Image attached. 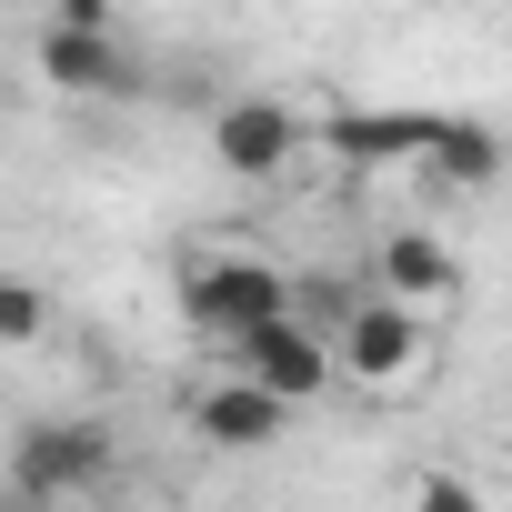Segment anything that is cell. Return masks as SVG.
<instances>
[{
	"instance_id": "obj_13",
	"label": "cell",
	"mask_w": 512,
	"mask_h": 512,
	"mask_svg": "<svg viewBox=\"0 0 512 512\" xmlns=\"http://www.w3.org/2000/svg\"><path fill=\"white\" fill-rule=\"evenodd\" d=\"M412 512H482V492H472L462 472H422V482H412Z\"/></svg>"
},
{
	"instance_id": "obj_1",
	"label": "cell",
	"mask_w": 512,
	"mask_h": 512,
	"mask_svg": "<svg viewBox=\"0 0 512 512\" xmlns=\"http://www.w3.org/2000/svg\"><path fill=\"white\" fill-rule=\"evenodd\" d=\"M111 462H121V442H111V422H91V412H41V422L11 432V492L41 502V512L101 492Z\"/></svg>"
},
{
	"instance_id": "obj_15",
	"label": "cell",
	"mask_w": 512,
	"mask_h": 512,
	"mask_svg": "<svg viewBox=\"0 0 512 512\" xmlns=\"http://www.w3.org/2000/svg\"><path fill=\"white\" fill-rule=\"evenodd\" d=\"M0 512H41V502H21V492H11V502H0Z\"/></svg>"
},
{
	"instance_id": "obj_11",
	"label": "cell",
	"mask_w": 512,
	"mask_h": 512,
	"mask_svg": "<svg viewBox=\"0 0 512 512\" xmlns=\"http://www.w3.org/2000/svg\"><path fill=\"white\" fill-rule=\"evenodd\" d=\"M362 292H372V282H342V272H302V282H292V312H302V322L332 342V332H342V312H352Z\"/></svg>"
},
{
	"instance_id": "obj_3",
	"label": "cell",
	"mask_w": 512,
	"mask_h": 512,
	"mask_svg": "<svg viewBox=\"0 0 512 512\" xmlns=\"http://www.w3.org/2000/svg\"><path fill=\"white\" fill-rule=\"evenodd\" d=\"M422 362H432V332H422V312L392 302V292H362V302L342 312V332H332V372H352V382H372V392H402Z\"/></svg>"
},
{
	"instance_id": "obj_12",
	"label": "cell",
	"mask_w": 512,
	"mask_h": 512,
	"mask_svg": "<svg viewBox=\"0 0 512 512\" xmlns=\"http://www.w3.org/2000/svg\"><path fill=\"white\" fill-rule=\"evenodd\" d=\"M41 332H51V292L21 282V272H0V342L21 352V342H41Z\"/></svg>"
},
{
	"instance_id": "obj_14",
	"label": "cell",
	"mask_w": 512,
	"mask_h": 512,
	"mask_svg": "<svg viewBox=\"0 0 512 512\" xmlns=\"http://www.w3.org/2000/svg\"><path fill=\"white\" fill-rule=\"evenodd\" d=\"M51 21H81V31H111V0H61Z\"/></svg>"
},
{
	"instance_id": "obj_6",
	"label": "cell",
	"mask_w": 512,
	"mask_h": 512,
	"mask_svg": "<svg viewBox=\"0 0 512 512\" xmlns=\"http://www.w3.org/2000/svg\"><path fill=\"white\" fill-rule=\"evenodd\" d=\"M41 81H51V91H71V101H121V91H141V61H131L111 31L51 21V31H41Z\"/></svg>"
},
{
	"instance_id": "obj_10",
	"label": "cell",
	"mask_w": 512,
	"mask_h": 512,
	"mask_svg": "<svg viewBox=\"0 0 512 512\" xmlns=\"http://www.w3.org/2000/svg\"><path fill=\"white\" fill-rule=\"evenodd\" d=\"M322 141H332L342 161H422V141H432V111H342Z\"/></svg>"
},
{
	"instance_id": "obj_2",
	"label": "cell",
	"mask_w": 512,
	"mask_h": 512,
	"mask_svg": "<svg viewBox=\"0 0 512 512\" xmlns=\"http://www.w3.org/2000/svg\"><path fill=\"white\" fill-rule=\"evenodd\" d=\"M272 312H292V272L251 262V251H221V262H191L181 272V322L201 342H231V332L272 322Z\"/></svg>"
},
{
	"instance_id": "obj_7",
	"label": "cell",
	"mask_w": 512,
	"mask_h": 512,
	"mask_svg": "<svg viewBox=\"0 0 512 512\" xmlns=\"http://www.w3.org/2000/svg\"><path fill=\"white\" fill-rule=\"evenodd\" d=\"M282 422H292V402H272L262 382H241V372H221V382L191 392V432H201L211 452H272Z\"/></svg>"
},
{
	"instance_id": "obj_5",
	"label": "cell",
	"mask_w": 512,
	"mask_h": 512,
	"mask_svg": "<svg viewBox=\"0 0 512 512\" xmlns=\"http://www.w3.org/2000/svg\"><path fill=\"white\" fill-rule=\"evenodd\" d=\"M302 111L292 101H272V91H241V101H221L211 111V151H221V171L231 181H282L292 161H302Z\"/></svg>"
},
{
	"instance_id": "obj_8",
	"label": "cell",
	"mask_w": 512,
	"mask_h": 512,
	"mask_svg": "<svg viewBox=\"0 0 512 512\" xmlns=\"http://www.w3.org/2000/svg\"><path fill=\"white\" fill-rule=\"evenodd\" d=\"M372 292H392L412 312H442V302H462V251H442L432 231H392L372 251Z\"/></svg>"
},
{
	"instance_id": "obj_4",
	"label": "cell",
	"mask_w": 512,
	"mask_h": 512,
	"mask_svg": "<svg viewBox=\"0 0 512 512\" xmlns=\"http://www.w3.org/2000/svg\"><path fill=\"white\" fill-rule=\"evenodd\" d=\"M221 372L262 382L272 402H312V392H332V342H322L302 312H272V322H251V332L221 342Z\"/></svg>"
},
{
	"instance_id": "obj_9",
	"label": "cell",
	"mask_w": 512,
	"mask_h": 512,
	"mask_svg": "<svg viewBox=\"0 0 512 512\" xmlns=\"http://www.w3.org/2000/svg\"><path fill=\"white\" fill-rule=\"evenodd\" d=\"M422 171H432L442 191H492V181H502V131H482V121H442V111H432Z\"/></svg>"
}]
</instances>
